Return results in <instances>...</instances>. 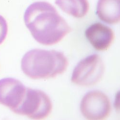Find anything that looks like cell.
I'll return each mask as SVG.
<instances>
[{"label":"cell","instance_id":"6da1fadb","mask_svg":"<svg viewBox=\"0 0 120 120\" xmlns=\"http://www.w3.org/2000/svg\"><path fill=\"white\" fill-rule=\"evenodd\" d=\"M24 20L36 41L44 45L58 43L72 31L55 8L48 2H38L29 6Z\"/></svg>","mask_w":120,"mask_h":120},{"label":"cell","instance_id":"7a4b0ae2","mask_svg":"<svg viewBox=\"0 0 120 120\" xmlns=\"http://www.w3.org/2000/svg\"><path fill=\"white\" fill-rule=\"evenodd\" d=\"M68 64L67 59L61 52L34 49L24 55L21 69L31 79H49L63 74Z\"/></svg>","mask_w":120,"mask_h":120},{"label":"cell","instance_id":"3957f363","mask_svg":"<svg viewBox=\"0 0 120 120\" xmlns=\"http://www.w3.org/2000/svg\"><path fill=\"white\" fill-rule=\"evenodd\" d=\"M52 101L44 92L26 87L25 96L21 104L14 112L34 120H43L51 113Z\"/></svg>","mask_w":120,"mask_h":120},{"label":"cell","instance_id":"277c9868","mask_svg":"<svg viewBox=\"0 0 120 120\" xmlns=\"http://www.w3.org/2000/svg\"><path fill=\"white\" fill-rule=\"evenodd\" d=\"M104 71L105 66L100 56L90 55L78 64L73 72L71 81L78 86H94L101 80Z\"/></svg>","mask_w":120,"mask_h":120},{"label":"cell","instance_id":"5b68a950","mask_svg":"<svg viewBox=\"0 0 120 120\" xmlns=\"http://www.w3.org/2000/svg\"><path fill=\"white\" fill-rule=\"evenodd\" d=\"M111 103L103 93L93 91L87 93L82 99L80 111L87 120H105L111 112Z\"/></svg>","mask_w":120,"mask_h":120},{"label":"cell","instance_id":"8992f818","mask_svg":"<svg viewBox=\"0 0 120 120\" xmlns=\"http://www.w3.org/2000/svg\"><path fill=\"white\" fill-rule=\"evenodd\" d=\"M26 87L18 80L6 78L0 80V104L14 112L20 106Z\"/></svg>","mask_w":120,"mask_h":120},{"label":"cell","instance_id":"52a82bcc","mask_svg":"<svg viewBox=\"0 0 120 120\" xmlns=\"http://www.w3.org/2000/svg\"><path fill=\"white\" fill-rule=\"evenodd\" d=\"M85 35L93 48L98 51H105L111 47L114 40L113 30L101 23L89 26Z\"/></svg>","mask_w":120,"mask_h":120},{"label":"cell","instance_id":"ba28073f","mask_svg":"<svg viewBox=\"0 0 120 120\" xmlns=\"http://www.w3.org/2000/svg\"><path fill=\"white\" fill-rule=\"evenodd\" d=\"M97 15L101 21L110 25L120 22V0H99Z\"/></svg>","mask_w":120,"mask_h":120},{"label":"cell","instance_id":"9c48e42d","mask_svg":"<svg viewBox=\"0 0 120 120\" xmlns=\"http://www.w3.org/2000/svg\"><path fill=\"white\" fill-rule=\"evenodd\" d=\"M55 4L64 12L76 18L85 16L89 8L87 0H56Z\"/></svg>","mask_w":120,"mask_h":120},{"label":"cell","instance_id":"30bf717a","mask_svg":"<svg viewBox=\"0 0 120 120\" xmlns=\"http://www.w3.org/2000/svg\"><path fill=\"white\" fill-rule=\"evenodd\" d=\"M8 33V25L5 18L0 15V45L6 38Z\"/></svg>","mask_w":120,"mask_h":120}]
</instances>
